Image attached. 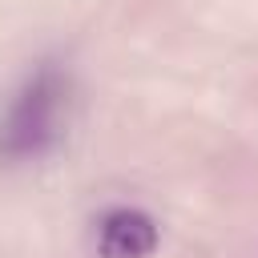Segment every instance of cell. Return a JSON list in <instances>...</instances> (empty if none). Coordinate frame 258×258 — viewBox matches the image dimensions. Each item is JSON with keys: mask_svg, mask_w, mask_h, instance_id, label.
I'll return each mask as SVG.
<instances>
[{"mask_svg": "<svg viewBox=\"0 0 258 258\" xmlns=\"http://www.w3.org/2000/svg\"><path fill=\"white\" fill-rule=\"evenodd\" d=\"M73 77L60 60H40L8 97L0 113V161H40L48 157L69 129Z\"/></svg>", "mask_w": 258, "mask_h": 258, "instance_id": "1", "label": "cell"}, {"mask_svg": "<svg viewBox=\"0 0 258 258\" xmlns=\"http://www.w3.org/2000/svg\"><path fill=\"white\" fill-rule=\"evenodd\" d=\"M157 242H161V230H157L153 214H145L137 206H113L97 222L101 258H153Z\"/></svg>", "mask_w": 258, "mask_h": 258, "instance_id": "2", "label": "cell"}]
</instances>
